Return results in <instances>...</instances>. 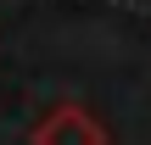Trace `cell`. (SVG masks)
I'll return each instance as SVG.
<instances>
[{"label":"cell","instance_id":"6da1fadb","mask_svg":"<svg viewBox=\"0 0 151 145\" xmlns=\"http://www.w3.org/2000/svg\"><path fill=\"white\" fill-rule=\"evenodd\" d=\"M34 145H112V134H106V123H101L90 106L67 101V106H50V112L39 117Z\"/></svg>","mask_w":151,"mask_h":145}]
</instances>
